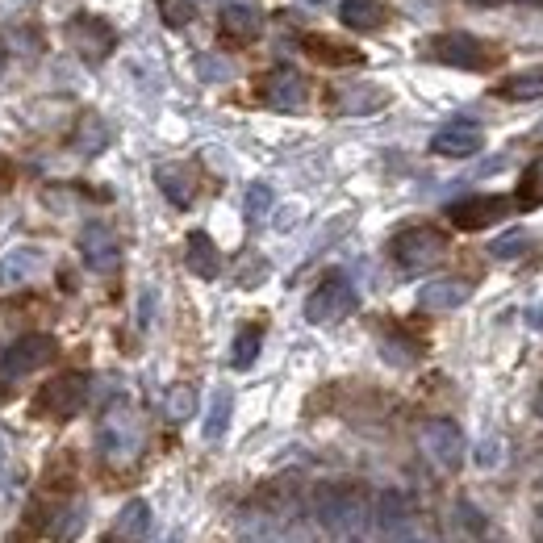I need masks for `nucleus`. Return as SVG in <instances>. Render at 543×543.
<instances>
[{"mask_svg":"<svg viewBox=\"0 0 543 543\" xmlns=\"http://www.w3.org/2000/svg\"><path fill=\"white\" fill-rule=\"evenodd\" d=\"M477 464H481V468H498V464H502V439H481Z\"/></svg>","mask_w":543,"mask_h":543,"instance_id":"nucleus-34","label":"nucleus"},{"mask_svg":"<svg viewBox=\"0 0 543 543\" xmlns=\"http://www.w3.org/2000/svg\"><path fill=\"white\" fill-rule=\"evenodd\" d=\"M514 209V201L510 197H498V193H481V197H464V201H456L452 209H447V218H452L460 230H485V226H493V222H502L506 214Z\"/></svg>","mask_w":543,"mask_h":543,"instance_id":"nucleus-6","label":"nucleus"},{"mask_svg":"<svg viewBox=\"0 0 543 543\" xmlns=\"http://www.w3.org/2000/svg\"><path fill=\"white\" fill-rule=\"evenodd\" d=\"M518 205L523 209L543 205V159H535L527 168V176H523V184H518Z\"/></svg>","mask_w":543,"mask_h":543,"instance_id":"nucleus-29","label":"nucleus"},{"mask_svg":"<svg viewBox=\"0 0 543 543\" xmlns=\"http://www.w3.org/2000/svg\"><path fill=\"white\" fill-rule=\"evenodd\" d=\"M535 414L543 418V385H539V393H535Z\"/></svg>","mask_w":543,"mask_h":543,"instance_id":"nucleus-38","label":"nucleus"},{"mask_svg":"<svg viewBox=\"0 0 543 543\" xmlns=\"http://www.w3.org/2000/svg\"><path fill=\"white\" fill-rule=\"evenodd\" d=\"M151 527V506L143 498H134L122 506V514H117V539H143Z\"/></svg>","mask_w":543,"mask_h":543,"instance_id":"nucleus-22","label":"nucleus"},{"mask_svg":"<svg viewBox=\"0 0 543 543\" xmlns=\"http://www.w3.org/2000/svg\"><path fill=\"white\" fill-rule=\"evenodd\" d=\"M55 356V339L51 335H21L5 356H0V376H26V372H38L46 360Z\"/></svg>","mask_w":543,"mask_h":543,"instance_id":"nucleus-7","label":"nucleus"},{"mask_svg":"<svg viewBox=\"0 0 543 543\" xmlns=\"http://www.w3.org/2000/svg\"><path fill=\"white\" fill-rule=\"evenodd\" d=\"M502 97H510V101H535V97H543V67H539V72H523V76H514L510 84H502Z\"/></svg>","mask_w":543,"mask_h":543,"instance_id":"nucleus-27","label":"nucleus"},{"mask_svg":"<svg viewBox=\"0 0 543 543\" xmlns=\"http://www.w3.org/2000/svg\"><path fill=\"white\" fill-rule=\"evenodd\" d=\"M410 543H427V539H410Z\"/></svg>","mask_w":543,"mask_h":543,"instance_id":"nucleus-42","label":"nucleus"},{"mask_svg":"<svg viewBox=\"0 0 543 543\" xmlns=\"http://www.w3.org/2000/svg\"><path fill=\"white\" fill-rule=\"evenodd\" d=\"M9 184V168H5V163H0V188H5Z\"/></svg>","mask_w":543,"mask_h":543,"instance_id":"nucleus-39","label":"nucleus"},{"mask_svg":"<svg viewBox=\"0 0 543 543\" xmlns=\"http://www.w3.org/2000/svg\"><path fill=\"white\" fill-rule=\"evenodd\" d=\"M230 410H234L230 389H218L214 401H209V414H205V439H209V443H218V439L226 435V427H230Z\"/></svg>","mask_w":543,"mask_h":543,"instance_id":"nucleus-23","label":"nucleus"},{"mask_svg":"<svg viewBox=\"0 0 543 543\" xmlns=\"http://www.w3.org/2000/svg\"><path fill=\"white\" fill-rule=\"evenodd\" d=\"M272 201H276V197H272V188H268V184H251V188H247V201H243L247 218H251V222H259V218H264L268 209H272Z\"/></svg>","mask_w":543,"mask_h":543,"instance_id":"nucleus-31","label":"nucleus"},{"mask_svg":"<svg viewBox=\"0 0 543 543\" xmlns=\"http://www.w3.org/2000/svg\"><path fill=\"white\" fill-rule=\"evenodd\" d=\"M259 347H264V330H259V326H243L239 335H234L230 364H234V368H251V364L259 360Z\"/></svg>","mask_w":543,"mask_h":543,"instance_id":"nucleus-24","label":"nucleus"},{"mask_svg":"<svg viewBox=\"0 0 543 543\" xmlns=\"http://www.w3.org/2000/svg\"><path fill=\"white\" fill-rule=\"evenodd\" d=\"M184 264H188V272L201 276V280H218L222 251L214 247V239H209L205 230H193V234H188V243H184Z\"/></svg>","mask_w":543,"mask_h":543,"instance_id":"nucleus-15","label":"nucleus"},{"mask_svg":"<svg viewBox=\"0 0 543 543\" xmlns=\"http://www.w3.org/2000/svg\"><path fill=\"white\" fill-rule=\"evenodd\" d=\"M72 147H76L84 159L101 155V151L109 147V126H105V117L84 113V117H80V126H76V134H72Z\"/></svg>","mask_w":543,"mask_h":543,"instance_id":"nucleus-21","label":"nucleus"},{"mask_svg":"<svg viewBox=\"0 0 543 543\" xmlns=\"http://www.w3.org/2000/svg\"><path fill=\"white\" fill-rule=\"evenodd\" d=\"M539 134H543V126H539Z\"/></svg>","mask_w":543,"mask_h":543,"instance_id":"nucleus-44","label":"nucleus"},{"mask_svg":"<svg viewBox=\"0 0 543 543\" xmlns=\"http://www.w3.org/2000/svg\"><path fill=\"white\" fill-rule=\"evenodd\" d=\"M314 5H322V0H314Z\"/></svg>","mask_w":543,"mask_h":543,"instance_id":"nucleus-43","label":"nucleus"},{"mask_svg":"<svg viewBox=\"0 0 543 543\" xmlns=\"http://www.w3.org/2000/svg\"><path fill=\"white\" fill-rule=\"evenodd\" d=\"M163 543H184V535H180V531H172V535H168V539H163Z\"/></svg>","mask_w":543,"mask_h":543,"instance_id":"nucleus-40","label":"nucleus"},{"mask_svg":"<svg viewBox=\"0 0 543 543\" xmlns=\"http://www.w3.org/2000/svg\"><path fill=\"white\" fill-rule=\"evenodd\" d=\"M356 305H360L356 285H351L343 272H330L322 285L310 293V301H305V318H310L314 326H330V322H343Z\"/></svg>","mask_w":543,"mask_h":543,"instance_id":"nucleus-3","label":"nucleus"},{"mask_svg":"<svg viewBox=\"0 0 543 543\" xmlns=\"http://www.w3.org/2000/svg\"><path fill=\"white\" fill-rule=\"evenodd\" d=\"M481 147H485V134H481V126H472V122H447L431 138V151L443 155V159H468V155H477Z\"/></svg>","mask_w":543,"mask_h":543,"instance_id":"nucleus-13","label":"nucleus"},{"mask_svg":"<svg viewBox=\"0 0 543 543\" xmlns=\"http://www.w3.org/2000/svg\"><path fill=\"white\" fill-rule=\"evenodd\" d=\"M259 97H264V105H272L280 113H293V109L305 105L310 88H305L301 72H293V67H272V72L264 76V84H259Z\"/></svg>","mask_w":543,"mask_h":543,"instance_id":"nucleus-9","label":"nucleus"},{"mask_svg":"<svg viewBox=\"0 0 543 543\" xmlns=\"http://www.w3.org/2000/svg\"><path fill=\"white\" fill-rule=\"evenodd\" d=\"M46 268V255L38 247H13L0 255V289H26Z\"/></svg>","mask_w":543,"mask_h":543,"instance_id":"nucleus-14","label":"nucleus"},{"mask_svg":"<svg viewBox=\"0 0 543 543\" xmlns=\"http://www.w3.org/2000/svg\"><path fill=\"white\" fill-rule=\"evenodd\" d=\"M443 251H447V239L435 226H406L389 239V255L397 259V268H406V272H422V268L439 264Z\"/></svg>","mask_w":543,"mask_h":543,"instance_id":"nucleus-1","label":"nucleus"},{"mask_svg":"<svg viewBox=\"0 0 543 543\" xmlns=\"http://www.w3.org/2000/svg\"><path fill=\"white\" fill-rule=\"evenodd\" d=\"M218 21H222V34L234 38V42H251V38H259V30H264V13H259L255 5H247V0L226 5Z\"/></svg>","mask_w":543,"mask_h":543,"instance_id":"nucleus-16","label":"nucleus"},{"mask_svg":"<svg viewBox=\"0 0 543 543\" xmlns=\"http://www.w3.org/2000/svg\"><path fill=\"white\" fill-rule=\"evenodd\" d=\"M305 51H310L318 63H335V67H343V63H360V51H347V46L330 42V38H305Z\"/></svg>","mask_w":543,"mask_h":543,"instance_id":"nucleus-26","label":"nucleus"},{"mask_svg":"<svg viewBox=\"0 0 543 543\" xmlns=\"http://www.w3.org/2000/svg\"><path fill=\"white\" fill-rule=\"evenodd\" d=\"M422 452H427L439 468H456L464 460V435L456 422H447V418H435L422 427Z\"/></svg>","mask_w":543,"mask_h":543,"instance_id":"nucleus-11","label":"nucleus"},{"mask_svg":"<svg viewBox=\"0 0 543 543\" xmlns=\"http://www.w3.org/2000/svg\"><path fill=\"white\" fill-rule=\"evenodd\" d=\"M527 322H531V330H543V305H531V310H527Z\"/></svg>","mask_w":543,"mask_h":543,"instance_id":"nucleus-37","label":"nucleus"},{"mask_svg":"<svg viewBox=\"0 0 543 543\" xmlns=\"http://www.w3.org/2000/svg\"><path fill=\"white\" fill-rule=\"evenodd\" d=\"M155 184L176 209H188L193 197H197V188H193V180H188V172L180 168V163H163V168H155Z\"/></svg>","mask_w":543,"mask_h":543,"instance_id":"nucleus-18","label":"nucleus"},{"mask_svg":"<svg viewBox=\"0 0 543 543\" xmlns=\"http://www.w3.org/2000/svg\"><path fill=\"white\" fill-rule=\"evenodd\" d=\"M0 72H5V46H0Z\"/></svg>","mask_w":543,"mask_h":543,"instance_id":"nucleus-41","label":"nucleus"},{"mask_svg":"<svg viewBox=\"0 0 543 543\" xmlns=\"http://www.w3.org/2000/svg\"><path fill=\"white\" fill-rule=\"evenodd\" d=\"M138 447H143V427H138V418L126 406L109 410L105 422H101V452L109 460H130Z\"/></svg>","mask_w":543,"mask_h":543,"instance_id":"nucleus-5","label":"nucleus"},{"mask_svg":"<svg viewBox=\"0 0 543 543\" xmlns=\"http://www.w3.org/2000/svg\"><path fill=\"white\" fill-rule=\"evenodd\" d=\"M389 101V92L385 88H372V84H351L339 92V109L351 113V117H364V113H376V109H385Z\"/></svg>","mask_w":543,"mask_h":543,"instance_id":"nucleus-20","label":"nucleus"},{"mask_svg":"<svg viewBox=\"0 0 543 543\" xmlns=\"http://www.w3.org/2000/svg\"><path fill=\"white\" fill-rule=\"evenodd\" d=\"M88 401V376L84 372H63L55 381H46L34 397V414L38 418H55V422H67L84 410Z\"/></svg>","mask_w":543,"mask_h":543,"instance_id":"nucleus-2","label":"nucleus"},{"mask_svg":"<svg viewBox=\"0 0 543 543\" xmlns=\"http://www.w3.org/2000/svg\"><path fill=\"white\" fill-rule=\"evenodd\" d=\"M468 293L472 289L464 285V280H431V285L418 293V305L427 314H447V310H460V305L468 301Z\"/></svg>","mask_w":543,"mask_h":543,"instance_id":"nucleus-17","label":"nucleus"},{"mask_svg":"<svg viewBox=\"0 0 543 543\" xmlns=\"http://www.w3.org/2000/svg\"><path fill=\"white\" fill-rule=\"evenodd\" d=\"M197 72H201V80H209V84H222V80L234 76L230 63H226V59H214V55H197Z\"/></svg>","mask_w":543,"mask_h":543,"instance_id":"nucleus-32","label":"nucleus"},{"mask_svg":"<svg viewBox=\"0 0 543 543\" xmlns=\"http://www.w3.org/2000/svg\"><path fill=\"white\" fill-rule=\"evenodd\" d=\"M163 414L172 422H188L197 414V389L193 385H172L168 397H163Z\"/></svg>","mask_w":543,"mask_h":543,"instance_id":"nucleus-25","label":"nucleus"},{"mask_svg":"<svg viewBox=\"0 0 543 543\" xmlns=\"http://www.w3.org/2000/svg\"><path fill=\"white\" fill-rule=\"evenodd\" d=\"M339 21H343L347 30H360V34L381 30L385 26V5H381V0H343V5H339Z\"/></svg>","mask_w":543,"mask_h":543,"instance_id":"nucleus-19","label":"nucleus"},{"mask_svg":"<svg viewBox=\"0 0 543 543\" xmlns=\"http://www.w3.org/2000/svg\"><path fill=\"white\" fill-rule=\"evenodd\" d=\"M80 531H84V510H67L59 523H55V539L59 543H72Z\"/></svg>","mask_w":543,"mask_h":543,"instance_id":"nucleus-33","label":"nucleus"},{"mask_svg":"<svg viewBox=\"0 0 543 543\" xmlns=\"http://www.w3.org/2000/svg\"><path fill=\"white\" fill-rule=\"evenodd\" d=\"M67 42L76 46V55L88 59V63H101L113 55V46H117V30L109 26L105 17L97 13H80L67 21Z\"/></svg>","mask_w":543,"mask_h":543,"instance_id":"nucleus-4","label":"nucleus"},{"mask_svg":"<svg viewBox=\"0 0 543 543\" xmlns=\"http://www.w3.org/2000/svg\"><path fill=\"white\" fill-rule=\"evenodd\" d=\"M318 518L330 531H351L364 523V498L356 489H322L318 493Z\"/></svg>","mask_w":543,"mask_h":543,"instance_id":"nucleus-8","label":"nucleus"},{"mask_svg":"<svg viewBox=\"0 0 543 543\" xmlns=\"http://www.w3.org/2000/svg\"><path fill=\"white\" fill-rule=\"evenodd\" d=\"M151 318H155V289H147L143 301H138V326H151Z\"/></svg>","mask_w":543,"mask_h":543,"instance_id":"nucleus-35","label":"nucleus"},{"mask_svg":"<svg viewBox=\"0 0 543 543\" xmlns=\"http://www.w3.org/2000/svg\"><path fill=\"white\" fill-rule=\"evenodd\" d=\"M531 247V234L518 226V230H506V234H498V239L489 243V255L493 259H514V255H523Z\"/></svg>","mask_w":543,"mask_h":543,"instance_id":"nucleus-28","label":"nucleus"},{"mask_svg":"<svg viewBox=\"0 0 543 543\" xmlns=\"http://www.w3.org/2000/svg\"><path fill=\"white\" fill-rule=\"evenodd\" d=\"M80 255L92 272H113L117 259H122V247H117V234L105 222H88L80 230Z\"/></svg>","mask_w":543,"mask_h":543,"instance_id":"nucleus-12","label":"nucleus"},{"mask_svg":"<svg viewBox=\"0 0 543 543\" xmlns=\"http://www.w3.org/2000/svg\"><path fill=\"white\" fill-rule=\"evenodd\" d=\"M159 13H163V21H168L172 30H180V26H188V21L197 17V5H193V0H159Z\"/></svg>","mask_w":543,"mask_h":543,"instance_id":"nucleus-30","label":"nucleus"},{"mask_svg":"<svg viewBox=\"0 0 543 543\" xmlns=\"http://www.w3.org/2000/svg\"><path fill=\"white\" fill-rule=\"evenodd\" d=\"M109 543H113V539H109Z\"/></svg>","mask_w":543,"mask_h":543,"instance_id":"nucleus-45","label":"nucleus"},{"mask_svg":"<svg viewBox=\"0 0 543 543\" xmlns=\"http://www.w3.org/2000/svg\"><path fill=\"white\" fill-rule=\"evenodd\" d=\"M5 472H9V443L0 435V485H5Z\"/></svg>","mask_w":543,"mask_h":543,"instance_id":"nucleus-36","label":"nucleus"},{"mask_svg":"<svg viewBox=\"0 0 543 543\" xmlns=\"http://www.w3.org/2000/svg\"><path fill=\"white\" fill-rule=\"evenodd\" d=\"M431 59H439L447 67H464V72H481V67H489V51L472 34H439L431 42Z\"/></svg>","mask_w":543,"mask_h":543,"instance_id":"nucleus-10","label":"nucleus"}]
</instances>
